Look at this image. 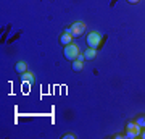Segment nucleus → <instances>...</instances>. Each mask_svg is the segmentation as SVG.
<instances>
[{
    "label": "nucleus",
    "instance_id": "nucleus-1",
    "mask_svg": "<svg viewBox=\"0 0 145 139\" xmlns=\"http://www.w3.org/2000/svg\"><path fill=\"white\" fill-rule=\"evenodd\" d=\"M78 55H79V47L76 44L65 45V58H68V60H76Z\"/></svg>",
    "mask_w": 145,
    "mask_h": 139
},
{
    "label": "nucleus",
    "instance_id": "nucleus-2",
    "mask_svg": "<svg viewBox=\"0 0 145 139\" xmlns=\"http://www.w3.org/2000/svg\"><path fill=\"white\" fill-rule=\"evenodd\" d=\"M126 129H127V133H126V138H129V139H134L137 138V136H140V126L137 123H132V121H129L127 123V126H126Z\"/></svg>",
    "mask_w": 145,
    "mask_h": 139
},
{
    "label": "nucleus",
    "instance_id": "nucleus-3",
    "mask_svg": "<svg viewBox=\"0 0 145 139\" xmlns=\"http://www.w3.org/2000/svg\"><path fill=\"white\" fill-rule=\"evenodd\" d=\"M102 44V36L99 32H90L87 36V45L92 47V49H97V47Z\"/></svg>",
    "mask_w": 145,
    "mask_h": 139
},
{
    "label": "nucleus",
    "instance_id": "nucleus-4",
    "mask_svg": "<svg viewBox=\"0 0 145 139\" xmlns=\"http://www.w3.org/2000/svg\"><path fill=\"white\" fill-rule=\"evenodd\" d=\"M66 31L71 32L72 37H81L82 32L86 31V24H84V23H74V24H72L69 29H66Z\"/></svg>",
    "mask_w": 145,
    "mask_h": 139
},
{
    "label": "nucleus",
    "instance_id": "nucleus-5",
    "mask_svg": "<svg viewBox=\"0 0 145 139\" xmlns=\"http://www.w3.org/2000/svg\"><path fill=\"white\" fill-rule=\"evenodd\" d=\"M60 42H61L63 45H69V44H72V34L71 32L65 31L63 32V36L60 37Z\"/></svg>",
    "mask_w": 145,
    "mask_h": 139
},
{
    "label": "nucleus",
    "instance_id": "nucleus-6",
    "mask_svg": "<svg viewBox=\"0 0 145 139\" xmlns=\"http://www.w3.org/2000/svg\"><path fill=\"white\" fill-rule=\"evenodd\" d=\"M84 55H86V58H87V60H93V58L97 57V52H95V49L89 47L87 50H86V53H84Z\"/></svg>",
    "mask_w": 145,
    "mask_h": 139
},
{
    "label": "nucleus",
    "instance_id": "nucleus-7",
    "mask_svg": "<svg viewBox=\"0 0 145 139\" xmlns=\"http://www.w3.org/2000/svg\"><path fill=\"white\" fill-rule=\"evenodd\" d=\"M23 81L24 82H34V74L32 73H23Z\"/></svg>",
    "mask_w": 145,
    "mask_h": 139
},
{
    "label": "nucleus",
    "instance_id": "nucleus-8",
    "mask_svg": "<svg viewBox=\"0 0 145 139\" xmlns=\"http://www.w3.org/2000/svg\"><path fill=\"white\" fill-rule=\"evenodd\" d=\"M15 70H16L18 73H26V63H24V62H20V63H16Z\"/></svg>",
    "mask_w": 145,
    "mask_h": 139
},
{
    "label": "nucleus",
    "instance_id": "nucleus-9",
    "mask_svg": "<svg viewBox=\"0 0 145 139\" xmlns=\"http://www.w3.org/2000/svg\"><path fill=\"white\" fill-rule=\"evenodd\" d=\"M72 70H74V71H81V70H82V62L74 60V62H72Z\"/></svg>",
    "mask_w": 145,
    "mask_h": 139
},
{
    "label": "nucleus",
    "instance_id": "nucleus-10",
    "mask_svg": "<svg viewBox=\"0 0 145 139\" xmlns=\"http://www.w3.org/2000/svg\"><path fill=\"white\" fill-rule=\"evenodd\" d=\"M135 123L139 125L142 129H145V117H139V118L135 120Z\"/></svg>",
    "mask_w": 145,
    "mask_h": 139
},
{
    "label": "nucleus",
    "instance_id": "nucleus-11",
    "mask_svg": "<svg viewBox=\"0 0 145 139\" xmlns=\"http://www.w3.org/2000/svg\"><path fill=\"white\" fill-rule=\"evenodd\" d=\"M84 58H86V55H84V53H79L76 60H79V62H84Z\"/></svg>",
    "mask_w": 145,
    "mask_h": 139
},
{
    "label": "nucleus",
    "instance_id": "nucleus-12",
    "mask_svg": "<svg viewBox=\"0 0 145 139\" xmlns=\"http://www.w3.org/2000/svg\"><path fill=\"white\" fill-rule=\"evenodd\" d=\"M65 139H74V134H65Z\"/></svg>",
    "mask_w": 145,
    "mask_h": 139
},
{
    "label": "nucleus",
    "instance_id": "nucleus-13",
    "mask_svg": "<svg viewBox=\"0 0 145 139\" xmlns=\"http://www.w3.org/2000/svg\"><path fill=\"white\" fill-rule=\"evenodd\" d=\"M127 2H129V3H137L139 0H127Z\"/></svg>",
    "mask_w": 145,
    "mask_h": 139
},
{
    "label": "nucleus",
    "instance_id": "nucleus-14",
    "mask_svg": "<svg viewBox=\"0 0 145 139\" xmlns=\"http://www.w3.org/2000/svg\"><path fill=\"white\" fill-rule=\"evenodd\" d=\"M142 138H144V139H145V131H144V133H142Z\"/></svg>",
    "mask_w": 145,
    "mask_h": 139
}]
</instances>
